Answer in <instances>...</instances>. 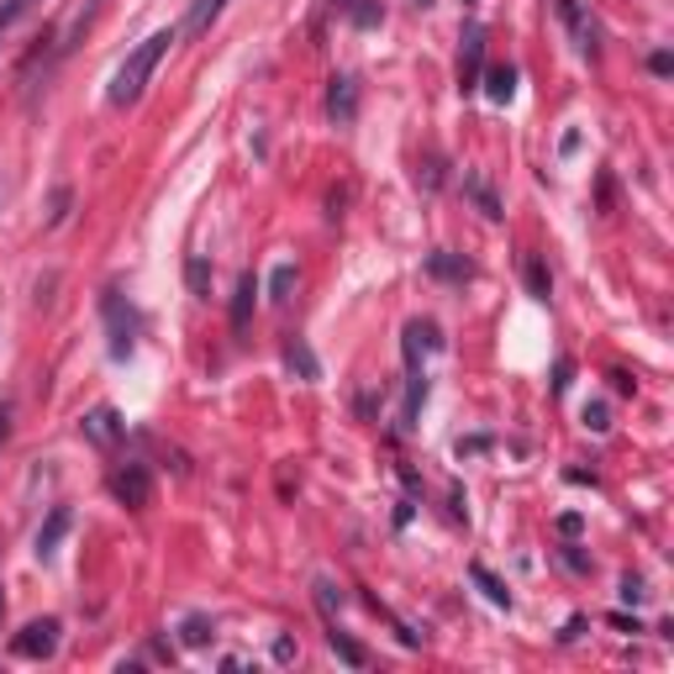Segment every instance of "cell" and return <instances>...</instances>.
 Wrapping results in <instances>:
<instances>
[{
    "instance_id": "6da1fadb",
    "label": "cell",
    "mask_w": 674,
    "mask_h": 674,
    "mask_svg": "<svg viewBox=\"0 0 674 674\" xmlns=\"http://www.w3.org/2000/svg\"><path fill=\"white\" fill-rule=\"evenodd\" d=\"M168 43H174V32H153L148 43H138V48L121 58V69L111 74V90H106V100L111 106H132V100L148 90V79H153V69H159V58L168 53Z\"/></svg>"
},
{
    "instance_id": "7a4b0ae2",
    "label": "cell",
    "mask_w": 674,
    "mask_h": 674,
    "mask_svg": "<svg viewBox=\"0 0 674 674\" xmlns=\"http://www.w3.org/2000/svg\"><path fill=\"white\" fill-rule=\"evenodd\" d=\"M100 316H106V333H111V359H127L138 348V316H132V306L121 301L117 290H106L100 295Z\"/></svg>"
},
{
    "instance_id": "3957f363",
    "label": "cell",
    "mask_w": 674,
    "mask_h": 674,
    "mask_svg": "<svg viewBox=\"0 0 674 674\" xmlns=\"http://www.w3.org/2000/svg\"><path fill=\"white\" fill-rule=\"evenodd\" d=\"M53 649H58V622L53 617H43V622H26L17 638H11V653L17 659H53Z\"/></svg>"
},
{
    "instance_id": "277c9868",
    "label": "cell",
    "mask_w": 674,
    "mask_h": 674,
    "mask_svg": "<svg viewBox=\"0 0 674 674\" xmlns=\"http://www.w3.org/2000/svg\"><path fill=\"white\" fill-rule=\"evenodd\" d=\"M485 74V26L469 22L464 26V48H458V90H480Z\"/></svg>"
},
{
    "instance_id": "5b68a950",
    "label": "cell",
    "mask_w": 674,
    "mask_h": 674,
    "mask_svg": "<svg viewBox=\"0 0 674 674\" xmlns=\"http://www.w3.org/2000/svg\"><path fill=\"white\" fill-rule=\"evenodd\" d=\"M111 490H117V501H121V506L143 511L148 496H153V480H148V464H121L117 475H111Z\"/></svg>"
},
{
    "instance_id": "8992f818",
    "label": "cell",
    "mask_w": 674,
    "mask_h": 674,
    "mask_svg": "<svg viewBox=\"0 0 674 674\" xmlns=\"http://www.w3.org/2000/svg\"><path fill=\"white\" fill-rule=\"evenodd\" d=\"M327 117H333V127H354V117H359V85L348 74H333V85H327Z\"/></svg>"
},
{
    "instance_id": "52a82bcc",
    "label": "cell",
    "mask_w": 674,
    "mask_h": 674,
    "mask_svg": "<svg viewBox=\"0 0 674 674\" xmlns=\"http://www.w3.org/2000/svg\"><path fill=\"white\" fill-rule=\"evenodd\" d=\"M79 433L90 437L96 448H111V443H117V437L127 433V422H121V416H117L111 406H96L90 416H85V422H79Z\"/></svg>"
},
{
    "instance_id": "ba28073f",
    "label": "cell",
    "mask_w": 674,
    "mask_h": 674,
    "mask_svg": "<svg viewBox=\"0 0 674 674\" xmlns=\"http://www.w3.org/2000/svg\"><path fill=\"white\" fill-rule=\"evenodd\" d=\"M259 306V280L253 274H242L238 280V295H232V333H248V316Z\"/></svg>"
},
{
    "instance_id": "9c48e42d",
    "label": "cell",
    "mask_w": 674,
    "mask_h": 674,
    "mask_svg": "<svg viewBox=\"0 0 674 674\" xmlns=\"http://www.w3.org/2000/svg\"><path fill=\"white\" fill-rule=\"evenodd\" d=\"M558 11H564V22H569V32H575V48L579 53H596V26L585 22L579 0H558Z\"/></svg>"
},
{
    "instance_id": "30bf717a",
    "label": "cell",
    "mask_w": 674,
    "mask_h": 674,
    "mask_svg": "<svg viewBox=\"0 0 674 674\" xmlns=\"http://www.w3.org/2000/svg\"><path fill=\"white\" fill-rule=\"evenodd\" d=\"M485 96L496 100V106H506V100L517 96V69H511V64H501V69L485 74Z\"/></svg>"
},
{
    "instance_id": "8fae6325",
    "label": "cell",
    "mask_w": 674,
    "mask_h": 674,
    "mask_svg": "<svg viewBox=\"0 0 674 674\" xmlns=\"http://www.w3.org/2000/svg\"><path fill=\"white\" fill-rule=\"evenodd\" d=\"M327 643H333V653L343 659V664H348V670H363V664H369V653H363L359 643L348 638V632H337V622H333V632H327Z\"/></svg>"
},
{
    "instance_id": "7c38bea8",
    "label": "cell",
    "mask_w": 674,
    "mask_h": 674,
    "mask_svg": "<svg viewBox=\"0 0 674 674\" xmlns=\"http://www.w3.org/2000/svg\"><path fill=\"white\" fill-rule=\"evenodd\" d=\"M64 532H69V511L58 506V511H53V517H48V528L37 532V558H48L53 548H58V537H64Z\"/></svg>"
},
{
    "instance_id": "4fadbf2b",
    "label": "cell",
    "mask_w": 674,
    "mask_h": 674,
    "mask_svg": "<svg viewBox=\"0 0 674 674\" xmlns=\"http://www.w3.org/2000/svg\"><path fill=\"white\" fill-rule=\"evenodd\" d=\"M285 363H290V369H295V374H301V380H306V385H312L316 374H322V369H316V359H312V348H306L301 337H295V343H290V348H285Z\"/></svg>"
},
{
    "instance_id": "5bb4252c",
    "label": "cell",
    "mask_w": 674,
    "mask_h": 674,
    "mask_svg": "<svg viewBox=\"0 0 674 674\" xmlns=\"http://www.w3.org/2000/svg\"><path fill=\"white\" fill-rule=\"evenodd\" d=\"M221 11H227V0H195L191 17H185V32H206V26L217 22Z\"/></svg>"
},
{
    "instance_id": "9a60e30c",
    "label": "cell",
    "mask_w": 674,
    "mask_h": 674,
    "mask_svg": "<svg viewBox=\"0 0 674 674\" xmlns=\"http://www.w3.org/2000/svg\"><path fill=\"white\" fill-rule=\"evenodd\" d=\"M427 269H433L437 280H469V264H464V259H454V253H433V259H427Z\"/></svg>"
},
{
    "instance_id": "2e32d148",
    "label": "cell",
    "mask_w": 674,
    "mask_h": 674,
    "mask_svg": "<svg viewBox=\"0 0 674 674\" xmlns=\"http://www.w3.org/2000/svg\"><path fill=\"white\" fill-rule=\"evenodd\" d=\"M469 575H475V585H480V590H485V596H490V601H496V606H511V590H506V585H501V579H496V575H490L485 564H475Z\"/></svg>"
},
{
    "instance_id": "e0dca14e",
    "label": "cell",
    "mask_w": 674,
    "mask_h": 674,
    "mask_svg": "<svg viewBox=\"0 0 674 674\" xmlns=\"http://www.w3.org/2000/svg\"><path fill=\"white\" fill-rule=\"evenodd\" d=\"M185 280H191V290H195V295H200V301L211 295V264H206L200 253H195L191 264H185Z\"/></svg>"
},
{
    "instance_id": "ac0fdd59",
    "label": "cell",
    "mask_w": 674,
    "mask_h": 674,
    "mask_svg": "<svg viewBox=\"0 0 674 674\" xmlns=\"http://www.w3.org/2000/svg\"><path fill=\"white\" fill-rule=\"evenodd\" d=\"M464 185H469V195L480 200V211H485V217H490V221H501V200H496V195L485 191V180H475V174H469Z\"/></svg>"
},
{
    "instance_id": "d6986e66",
    "label": "cell",
    "mask_w": 674,
    "mask_h": 674,
    "mask_svg": "<svg viewBox=\"0 0 674 674\" xmlns=\"http://www.w3.org/2000/svg\"><path fill=\"white\" fill-rule=\"evenodd\" d=\"M32 6H37V0H6V6H0V32H11V26L22 22Z\"/></svg>"
},
{
    "instance_id": "ffe728a7",
    "label": "cell",
    "mask_w": 674,
    "mask_h": 674,
    "mask_svg": "<svg viewBox=\"0 0 674 674\" xmlns=\"http://www.w3.org/2000/svg\"><path fill=\"white\" fill-rule=\"evenodd\" d=\"M290 285H295V269H290V264H280L274 274H269V295H274V301H285Z\"/></svg>"
},
{
    "instance_id": "44dd1931",
    "label": "cell",
    "mask_w": 674,
    "mask_h": 674,
    "mask_svg": "<svg viewBox=\"0 0 674 674\" xmlns=\"http://www.w3.org/2000/svg\"><path fill=\"white\" fill-rule=\"evenodd\" d=\"M528 285H532V295H537V301H548V269L537 264V259L528 264Z\"/></svg>"
},
{
    "instance_id": "7402d4cb",
    "label": "cell",
    "mask_w": 674,
    "mask_h": 674,
    "mask_svg": "<svg viewBox=\"0 0 674 674\" xmlns=\"http://www.w3.org/2000/svg\"><path fill=\"white\" fill-rule=\"evenodd\" d=\"M206 638H211V622H206V617H191V622H185V643H191V649H200Z\"/></svg>"
},
{
    "instance_id": "603a6c76",
    "label": "cell",
    "mask_w": 674,
    "mask_h": 674,
    "mask_svg": "<svg viewBox=\"0 0 674 674\" xmlns=\"http://www.w3.org/2000/svg\"><path fill=\"white\" fill-rule=\"evenodd\" d=\"M585 427H596V433H606V427H611V416H606V406H585Z\"/></svg>"
},
{
    "instance_id": "cb8c5ba5",
    "label": "cell",
    "mask_w": 674,
    "mask_h": 674,
    "mask_svg": "<svg viewBox=\"0 0 674 674\" xmlns=\"http://www.w3.org/2000/svg\"><path fill=\"white\" fill-rule=\"evenodd\" d=\"M64 211H69V191L53 195V217H48V227H58V221H64Z\"/></svg>"
},
{
    "instance_id": "d4e9b609",
    "label": "cell",
    "mask_w": 674,
    "mask_h": 674,
    "mask_svg": "<svg viewBox=\"0 0 674 674\" xmlns=\"http://www.w3.org/2000/svg\"><path fill=\"white\" fill-rule=\"evenodd\" d=\"M622 601H643V579H622Z\"/></svg>"
},
{
    "instance_id": "484cf974",
    "label": "cell",
    "mask_w": 674,
    "mask_h": 674,
    "mask_svg": "<svg viewBox=\"0 0 674 674\" xmlns=\"http://www.w3.org/2000/svg\"><path fill=\"white\" fill-rule=\"evenodd\" d=\"M0 611H6V601H0Z\"/></svg>"
}]
</instances>
